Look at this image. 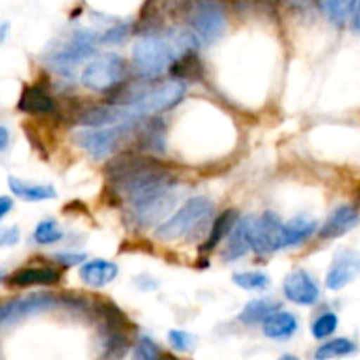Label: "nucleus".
I'll return each instance as SVG.
<instances>
[{"mask_svg":"<svg viewBox=\"0 0 360 360\" xmlns=\"http://www.w3.org/2000/svg\"><path fill=\"white\" fill-rule=\"evenodd\" d=\"M198 50V37L189 30L173 29L165 36L148 34L133 46V64L138 75L150 79L162 75L173 62L186 53Z\"/></svg>","mask_w":360,"mask_h":360,"instance_id":"1","label":"nucleus"},{"mask_svg":"<svg viewBox=\"0 0 360 360\" xmlns=\"http://www.w3.org/2000/svg\"><path fill=\"white\" fill-rule=\"evenodd\" d=\"M106 173L117 193L127 202L155 188L176 184L173 173L165 165L155 161L154 158L129 152L113 159L106 168Z\"/></svg>","mask_w":360,"mask_h":360,"instance_id":"2","label":"nucleus"},{"mask_svg":"<svg viewBox=\"0 0 360 360\" xmlns=\"http://www.w3.org/2000/svg\"><path fill=\"white\" fill-rule=\"evenodd\" d=\"M138 131H140V120L79 131L75 134V141L78 143V147L89 152L90 158L105 159L113 152H119L124 145L131 143V141L138 143Z\"/></svg>","mask_w":360,"mask_h":360,"instance_id":"3","label":"nucleus"},{"mask_svg":"<svg viewBox=\"0 0 360 360\" xmlns=\"http://www.w3.org/2000/svg\"><path fill=\"white\" fill-rule=\"evenodd\" d=\"M127 205V216L131 223L140 228L154 226V224L162 223L165 217L173 210L176 203L175 186H162L152 191L138 195L131 198Z\"/></svg>","mask_w":360,"mask_h":360,"instance_id":"4","label":"nucleus"},{"mask_svg":"<svg viewBox=\"0 0 360 360\" xmlns=\"http://www.w3.org/2000/svg\"><path fill=\"white\" fill-rule=\"evenodd\" d=\"M214 203L207 196L189 198L169 219L162 221L155 230L159 240H176L191 233L198 224H202L212 214Z\"/></svg>","mask_w":360,"mask_h":360,"instance_id":"5","label":"nucleus"},{"mask_svg":"<svg viewBox=\"0 0 360 360\" xmlns=\"http://www.w3.org/2000/svg\"><path fill=\"white\" fill-rule=\"evenodd\" d=\"M98 44H101V34L86 29L76 30L57 51L48 57V65L55 72L69 75L96 53Z\"/></svg>","mask_w":360,"mask_h":360,"instance_id":"6","label":"nucleus"},{"mask_svg":"<svg viewBox=\"0 0 360 360\" xmlns=\"http://www.w3.org/2000/svg\"><path fill=\"white\" fill-rule=\"evenodd\" d=\"M126 76L127 62L117 53H105L83 69L82 83L94 92H112L122 85Z\"/></svg>","mask_w":360,"mask_h":360,"instance_id":"7","label":"nucleus"},{"mask_svg":"<svg viewBox=\"0 0 360 360\" xmlns=\"http://www.w3.org/2000/svg\"><path fill=\"white\" fill-rule=\"evenodd\" d=\"M188 18L193 30L205 43H214L226 29V11L223 0H191Z\"/></svg>","mask_w":360,"mask_h":360,"instance_id":"8","label":"nucleus"},{"mask_svg":"<svg viewBox=\"0 0 360 360\" xmlns=\"http://www.w3.org/2000/svg\"><path fill=\"white\" fill-rule=\"evenodd\" d=\"M184 96L186 83L180 82V79H172V82H165L161 85L148 89L147 94L136 105L131 106V110L138 120L147 119V117L172 110L173 106H176L184 99Z\"/></svg>","mask_w":360,"mask_h":360,"instance_id":"9","label":"nucleus"},{"mask_svg":"<svg viewBox=\"0 0 360 360\" xmlns=\"http://www.w3.org/2000/svg\"><path fill=\"white\" fill-rule=\"evenodd\" d=\"M57 304L58 299L51 293H30V295L6 300L0 304V327L11 323V321L22 320V318L32 316V314L44 313Z\"/></svg>","mask_w":360,"mask_h":360,"instance_id":"10","label":"nucleus"},{"mask_svg":"<svg viewBox=\"0 0 360 360\" xmlns=\"http://www.w3.org/2000/svg\"><path fill=\"white\" fill-rule=\"evenodd\" d=\"M281 219L272 210L263 214L262 217L252 216L251 223V249L256 255H269L279 251V230Z\"/></svg>","mask_w":360,"mask_h":360,"instance_id":"11","label":"nucleus"},{"mask_svg":"<svg viewBox=\"0 0 360 360\" xmlns=\"http://www.w3.org/2000/svg\"><path fill=\"white\" fill-rule=\"evenodd\" d=\"M360 274V252L349 251H339L335 255L334 262H332L330 269L327 272V278H325V285L328 290H338L345 288L346 285L353 281L356 276Z\"/></svg>","mask_w":360,"mask_h":360,"instance_id":"12","label":"nucleus"},{"mask_svg":"<svg viewBox=\"0 0 360 360\" xmlns=\"http://www.w3.org/2000/svg\"><path fill=\"white\" fill-rule=\"evenodd\" d=\"M285 297L299 306H313L320 299V288L306 270H293L283 283Z\"/></svg>","mask_w":360,"mask_h":360,"instance_id":"13","label":"nucleus"},{"mask_svg":"<svg viewBox=\"0 0 360 360\" xmlns=\"http://www.w3.org/2000/svg\"><path fill=\"white\" fill-rule=\"evenodd\" d=\"M360 214L355 207L341 205L330 212V216L325 219V223L320 228V237L325 240L330 238H339L352 231L359 224Z\"/></svg>","mask_w":360,"mask_h":360,"instance_id":"14","label":"nucleus"},{"mask_svg":"<svg viewBox=\"0 0 360 360\" xmlns=\"http://www.w3.org/2000/svg\"><path fill=\"white\" fill-rule=\"evenodd\" d=\"M60 281V274L50 266H23L8 278V285L13 288L29 286H51Z\"/></svg>","mask_w":360,"mask_h":360,"instance_id":"15","label":"nucleus"},{"mask_svg":"<svg viewBox=\"0 0 360 360\" xmlns=\"http://www.w3.org/2000/svg\"><path fill=\"white\" fill-rule=\"evenodd\" d=\"M119 274V266L108 259H90L83 262L79 266V278L90 288H103L110 285Z\"/></svg>","mask_w":360,"mask_h":360,"instance_id":"16","label":"nucleus"},{"mask_svg":"<svg viewBox=\"0 0 360 360\" xmlns=\"http://www.w3.org/2000/svg\"><path fill=\"white\" fill-rule=\"evenodd\" d=\"M251 223L252 216H245L237 221L231 233L228 235L226 248L223 251L224 262H235V259L242 258L251 249Z\"/></svg>","mask_w":360,"mask_h":360,"instance_id":"17","label":"nucleus"},{"mask_svg":"<svg viewBox=\"0 0 360 360\" xmlns=\"http://www.w3.org/2000/svg\"><path fill=\"white\" fill-rule=\"evenodd\" d=\"M314 230H316V221L306 216H299L288 223H283L279 230V249L302 244L314 233Z\"/></svg>","mask_w":360,"mask_h":360,"instance_id":"18","label":"nucleus"},{"mask_svg":"<svg viewBox=\"0 0 360 360\" xmlns=\"http://www.w3.org/2000/svg\"><path fill=\"white\" fill-rule=\"evenodd\" d=\"M55 101L46 90L41 86L32 85L25 86L20 96L18 110L23 113H32V115H46V113L55 112Z\"/></svg>","mask_w":360,"mask_h":360,"instance_id":"19","label":"nucleus"},{"mask_svg":"<svg viewBox=\"0 0 360 360\" xmlns=\"http://www.w3.org/2000/svg\"><path fill=\"white\" fill-rule=\"evenodd\" d=\"M299 328V321H297L295 314L288 313V311H276L274 314H270L265 321H263V334L269 339H290Z\"/></svg>","mask_w":360,"mask_h":360,"instance_id":"20","label":"nucleus"},{"mask_svg":"<svg viewBox=\"0 0 360 360\" xmlns=\"http://www.w3.org/2000/svg\"><path fill=\"white\" fill-rule=\"evenodd\" d=\"M8 184L13 195L25 200V202H46V200L57 198V191H55L53 186L32 184V182L16 179V176H9Z\"/></svg>","mask_w":360,"mask_h":360,"instance_id":"21","label":"nucleus"},{"mask_svg":"<svg viewBox=\"0 0 360 360\" xmlns=\"http://www.w3.org/2000/svg\"><path fill=\"white\" fill-rule=\"evenodd\" d=\"M237 221H238L237 210L235 209L224 210V212L212 223L209 238H207L205 244L202 245V252H209L212 251L214 248H217L219 242L231 233V230H233V226L237 224Z\"/></svg>","mask_w":360,"mask_h":360,"instance_id":"22","label":"nucleus"},{"mask_svg":"<svg viewBox=\"0 0 360 360\" xmlns=\"http://www.w3.org/2000/svg\"><path fill=\"white\" fill-rule=\"evenodd\" d=\"M278 302L270 299H256L245 304L242 313L238 314V320L245 325H256L263 323L270 314H274L278 311Z\"/></svg>","mask_w":360,"mask_h":360,"instance_id":"23","label":"nucleus"},{"mask_svg":"<svg viewBox=\"0 0 360 360\" xmlns=\"http://www.w3.org/2000/svg\"><path fill=\"white\" fill-rule=\"evenodd\" d=\"M356 352V345L348 338H335L330 341L323 342L318 346L314 352V360H332L341 359V356H348Z\"/></svg>","mask_w":360,"mask_h":360,"instance_id":"24","label":"nucleus"},{"mask_svg":"<svg viewBox=\"0 0 360 360\" xmlns=\"http://www.w3.org/2000/svg\"><path fill=\"white\" fill-rule=\"evenodd\" d=\"M353 0H318L321 13L334 27H342L349 20Z\"/></svg>","mask_w":360,"mask_h":360,"instance_id":"25","label":"nucleus"},{"mask_svg":"<svg viewBox=\"0 0 360 360\" xmlns=\"http://www.w3.org/2000/svg\"><path fill=\"white\" fill-rule=\"evenodd\" d=\"M172 72L176 76V79L184 82V79H200L203 75L202 62L196 57V51L186 53L176 58L172 65Z\"/></svg>","mask_w":360,"mask_h":360,"instance_id":"26","label":"nucleus"},{"mask_svg":"<svg viewBox=\"0 0 360 360\" xmlns=\"http://www.w3.org/2000/svg\"><path fill=\"white\" fill-rule=\"evenodd\" d=\"M233 283L244 290H263L270 285V278L259 270H248L233 274Z\"/></svg>","mask_w":360,"mask_h":360,"instance_id":"27","label":"nucleus"},{"mask_svg":"<svg viewBox=\"0 0 360 360\" xmlns=\"http://www.w3.org/2000/svg\"><path fill=\"white\" fill-rule=\"evenodd\" d=\"M62 237H64V233L58 228V224L51 219L41 221L36 226V230H34V240L41 245L55 244V242L62 240Z\"/></svg>","mask_w":360,"mask_h":360,"instance_id":"28","label":"nucleus"},{"mask_svg":"<svg viewBox=\"0 0 360 360\" xmlns=\"http://www.w3.org/2000/svg\"><path fill=\"white\" fill-rule=\"evenodd\" d=\"M338 314L323 313L313 321V325H311V334H313L314 339H325L334 334L335 328H338Z\"/></svg>","mask_w":360,"mask_h":360,"instance_id":"29","label":"nucleus"},{"mask_svg":"<svg viewBox=\"0 0 360 360\" xmlns=\"http://www.w3.org/2000/svg\"><path fill=\"white\" fill-rule=\"evenodd\" d=\"M159 356H161V352H159L158 345L147 335H141L134 346L133 360H158Z\"/></svg>","mask_w":360,"mask_h":360,"instance_id":"30","label":"nucleus"},{"mask_svg":"<svg viewBox=\"0 0 360 360\" xmlns=\"http://www.w3.org/2000/svg\"><path fill=\"white\" fill-rule=\"evenodd\" d=\"M169 345L176 349V352H189L195 345V338L186 330H169L168 334Z\"/></svg>","mask_w":360,"mask_h":360,"instance_id":"31","label":"nucleus"},{"mask_svg":"<svg viewBox=\"0 0 360 360\" xmlns=\"http://www.w3.org/2000/svg\"><path fill=\"white\" fill-rule=\"evenodd\" d=\"M129 34V25H115L105 34H101V44H117Z\"/></svg>","mask_w":360,"mask_h":360,"instance_id":"32","label":"nucleus"},{"mask_svg":"<svg viewBox=\"0 0 360 360\" xmlns=\"http://www.w3.org/2000/svg\"><path fill=\"white\" fill-rule=\"evenodd\" d=\"M20 242V230L16 226L0 228V248H9Z\"/></svg>","mask_w":360,"mask_h":360,"instance_id":"33","label":"nucleus"},{"mask_svg":"<svg viewBox=\"0 0 360 360\" xmlns=\"http://www.w3.org/2000/svg\"><path fill=\"white\" fill-rule=\"evenodd\" d=\"M55 259L57 262H60V265L64 266H75V265H82L83 262H85V255H82V252H58V255H55Z\"/></svg>","mask_w":360,"mask_h":360,"instance_id":"34","label":"nucleus"},{"mask_svg":"<svg viewBox=\"0 0 360 360\" xmlns=\"http://www.w3.org/2000/svg\"><path fill=\"white\" fill-rule=\"evenodd\" d=\"M286 4L293 11H309L318 4V0H286Z\"/></svg>","mask_w":360,"mask_h":360,"instance_id":"35","label":"nucleus"},{"mask_svg":"<svg viewBox=\"0 0 360 360\" xmlns=\"http://www.w3.org/2000/svg\"><path fill=\"white\" fill-rule=\"evenodd\" d=\"M349 27L355 32H360V0H353L352 11H349Z\"/></svg>","mask_w":360,"mask_h":360,"instance_id":"36","label":"nucleus"},{"mask_svg":"<svg viewBox=\"0 0 360 360\" xmlns=\"http://www.w3.org/2000/svg\"><path fill=\"white\" fill-rule=\"evenodd\" d=\"M13 209V200L9 196H0V221L4 219Z\"/></svg>","mask_w":360,"mask_h":360,"instance_id":"37","label":"nucleus"},{"mask_svg":"<svg viewBox=\"0 0 360 360\" xmlns=\"http://www.w3.org/2000/svg\"><path fill=\"white\" fill-rule=\"evenodd\" d=\"M9 145V131L8 127L0 126V152L6 150V147Z\"/></svg>","mask_w":360,"mask_h":360,"instance_id":"38","label":"nucleus"},{"mask_svg":"<svg viewBox=\"0 0 360 360\" xmlns=\"http://www.w3.org/2000/svg\"><path fill=\"white\" fill-rule=\"evenodd\" d=\"M8 32H9V23H2V25H0V44L6 41Z\"/></svg>","mask_w":360,"mask_h":360,"instance_id":"39","label":"nucleus"},{"mask_svg":"<svg viewBox=\"0 0 360 360\" xmlns=\"http://www.w3.org/2000/svg\"><path fill=\"white\" fill-rule=\"evenodd\" d=\"M158 360H179V359H176L175 355H172V353H166V355H161V356H159Z\"/></svg>","mask_w":360,"mask_h":360,"instance_id":"40","label":"nucleus"},{"mask_svg":"<svg viewBox=\"0 0 360 360\" xmlns=\"http://www.w3.org/2000/svg\"><path fill=\"white\" fill-rule=\"evenodd\" d=\"M279 360H299L295 355H283Z\"/></svg>","mask_w":360,"mask_h":360,"instance_id":"41","label":"nucleus"},{"mask_svg":"<svg viewBox=\"0 0 360 360\" xmlns=\"http://www.w3.org/2000/svg\"><path fill=\"white\" fill-rule=\"evenodd\" d=\"M356 198H359V203H360V186H359V189H356Z\"/></svg>","mask_w":360,"mask_h":360,"instance_id":"42","label":"nucleus"},{"mask_svg":"<svg viewBox=\"0 0 360 360\" xmlns=\"http://www.w3.org/2000/svg\"><path fill=\"white\" fill-rule=\"evenodd\" d=\"M2 279H4V278H2V274H0V283H2Z\"/></svg>","mask_w":360,"mask_h":360,"instance_id":"43","label":"nucleus"}]
</instances>
